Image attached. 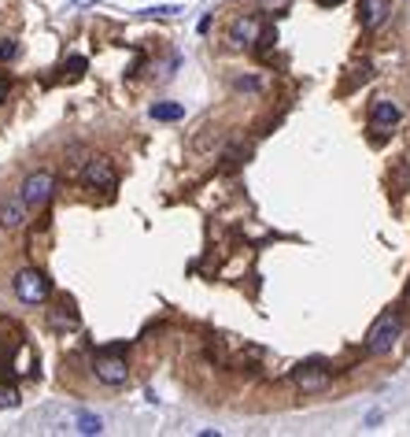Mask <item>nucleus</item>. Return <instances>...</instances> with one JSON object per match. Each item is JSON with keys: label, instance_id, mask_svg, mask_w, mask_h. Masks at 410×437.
Segmentation results:
<instances>
[{"label": "nucleus", "instance_id": "obj_10", "mask_svg": "<svg viewBox=\"0 0 410 437\" xmlns=\"http://www.w3.org/2000/svg\"><path fill=\"white\" fill-rule=\"evenodd\" d=\"M403 119V111H399V104H392V101H373V108H370V123L377 126V130H392Z\"/></svg>", "mask_w": 410, "mask_h": 437}, {"label": "nucleus", "instance_id": "obj_14", "mask_svg": "<svg viewBox=\"0 0 410 437\" xmlns=\"http://www.w3.org/2000/svg\"><path fill=\"white\" fill-rule=\"evenodd\" d=\"M177 11H185L182 4H156V8H144V15H177Z\"/></svg>", "mask_w": 410, "mask_h": 437}, {"label": "nucleus", "instance_id": "obj_13", "mask_svg": "<svg viewBox=\"0 0 410 437\" xmlns=\"http://www.w3.org/2000/svg\"><path fill=\"white\" fill-rule=\"evenodd\" d=\"M15 56H19V45H15V38H4V41H0V59H15Z\"/></svg>", "mask_w": 410, "mask_h": 437}, {"label": "nucleus", "instance_id": "obj_8", "mask_svg": "<svg viewBox=\"0 0 410 437\" xmlns=\"http://www.w3.org/2000/svg\"><path fill=\"white\" fill-rule=\"evenodd\" d=\"M262 38V23L255 19V15H248V19H233V26H229V41H233L237 48H248Z\"/></svg>", "mask_w": 410, "mask_h": 437}, {"label": "nucleus", "instance_id": "obj_11", "mask_svg": "<svg viewBox=\"0 0 410 437\" xmlns=\"http://www.w3.org/2000/svg\"><path fill=\"white\" fill-rule=\"evenodd\" d=\"M148 115L156 123H177V119H185V104H177V101H156L148 108Z\"/></svg>", "mask_w": 410, "mask_h": 437}, {"label": "nucleus", "instance_id": "obj_17", "mask_svg": "<svg viewBox=\"0 0 410 437\" xmlns=\"http://www.w3.org/2000/svg\"><path fill=\"white\" fill-rule=\"evenodd\" d=\"M4 96H8V82H4V78H0V101H4Z\"/></svg>", "mask_w": 410, "mask_h": 437}, {"label": "nucleus", "instance_id": "obj_15", "mask_svg": "<svg viewBox=\"0 0 410 437\" xmlns=\"http://www.w3.org/2000/svg\"><path fill=\"white\" fill-rule=\"evenodd\" d=\"M67 71H71L74 78H78V74H86V59H81V56H71V59H67Z\"/></svg>", "mask_w": 410, "mask_h": 437}, {"label": "nucleus", "instance_id": "obj_6", "mask_svg": "<svg viewBox=\"0 0 410 437\" xmlns=\"http://www.w3.org/2000/svg\"><path fill=\"white\" fill-rule=\"evenodd\" d=\"M329 370H325L322 363H303L300 370H296V385H300V390L310 397V393H325V390H329Z\"/></svg>", "mask_w": 410, "mask_h": 437}, {"label": "nucleus", "instance_id": "obj_9", "mask_svg": "<svg viewBox=\"0 0 410 437\" xmlns=\"http://www.w3.org/2000/svg\"><path fill=\"white\" fill-rule=\"evenodd\" d=\"M388 11H392L388 0H363L358 4V23H363V30H377V26H385Z\"/></svg>", "mask_w": 410, "mask_h": 437}, {"label": "nucleus", "instance_id": "obj_12", "mask_svg": "<svg viewBox=\"0 0 410 437\" xmlns=\"http://www.w3.org/2000/svg\"><path fill=\"white\" fill-rule=\"evenodd\" d=\"M74 433H86V437H93V433H104V419L100 415H93V412H78L74 419Z\"/></svg>", "mask_w": 410, "mask_h": 437}, {"label": "nucleus", "instance_id": "obj_16", "mask_svg": "<svg viewBox=\"0 0 410 437\" xmlns=\"http://www.w3.org/2000/svg\"><path fill=\"white\" fill-rule=\"evenodd\" d=\"M237 89L240 93H259V82L255 78H237Z\"/></svg>", "mask_w": 410, "mask_h": 437}, {"label": "nucleus", "instance_id": "obj_1", "mask_svg": "<svg viewBox=\"0 0 410 437\" xmlns=\"http://www.w3.org/2000/svg\"><path fill=\"white\" fill-rule=\"evenodd\" d=\"M399 334H403V319H399L396 312H385V315L370 327V334H366V352H370V356H388L392 348H396Z\"/></svg>", "mask_w": 410, "mask_h": 437}, {"label": "nucleus", "instance_id": "obj_4", "mask_svg": "<svg viewBox=\"0 0 410 437\" xmlns=\"http://www.w3.org/2000/svg\"><path fill=\"white\" fill-rule=\"evenodd\" d=\"M48 278L41 271H34V267H26V271H19L15 274V297H19L23 304H45L48 300Z\"/></svg>", "mask_w": 410, "mask_h": 437}, {"label": "nucleus", "instance_id": "obj_5", "mask_svg": "<svg viewBox=\"0 0 410 437\" xmlns=\"http://www.w3.org/2000/svg\"><path fill=\"white\" fill-rule=\"evenodd\" d=\"M81 182H86V189H104L111 193L115 186H119V171L111 167V159L107 156H93L86 171H81Z\"/></svg>", "mask_w": 410, "mask_h": 437}, {"label": "nucleus", "instance_id": "obj_18", "mask_svg": "<svg viewBox=\"0 0 410 437\" xmlns=\"http://www.w3.org/2000/svg\"><path fill=\"white\" fill-rule=\"evenodd\" d=\"M325 4H340V0H325Z\"/></svg>", "mask_w": 410, "mask_h": 437}, {"label": "nucleus", "instance_id": "obj_3", "mask_svg": "<svg viewBox=\"0 0 410 437\" xmlns=\"http://www.w3.org/2000/svg\"><path fill=\"white\" fill-rule=\"evenodd\" d=\"M56 197V174L52 171H34L23 182V200L30 204V212H45L48 200Z\"/></svg>", "mask_w": 410, "mask_h": 437}, {"label": "nucleus", "instance_id": "obj_2", "mask_svg": "<svg viewBox=\"0 0 410 437\" xmlns=\"http://www.w3.org/2000/svg\"><path fill=\"white\" fill-rule=\"evenodd\" d=\"M126 345H111V348H104V352H96V360H93V375H96V382H104V385H126L129 382V367H126V360H122V352Z\"/></svg>", "mask_w": 410, "mask_h": 437}, {"label": "nucleus", "instance_id": "obj_7", "mask_svg": "<svg viewBox=\"0 0 410 437\" xmlns=\"http://www.w3.org/2000/svg\"><path fill=\"white\" fill-rule=\"evenodd\" d=\"M26 222H30V204L23 200V193L0 204V230H23Z\"/></svg>", "mask_w": 410, "mask_h": 437}]
</instances>
